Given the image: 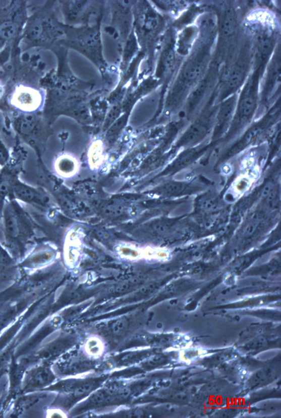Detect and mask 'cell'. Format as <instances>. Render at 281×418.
<instances>
[{
    "instance_id": "cell-1",
    "label": "cell",
    "mask_w": 281,
    "mask_h": 418,
    "mask_svg": "<svg viewBox=\"0 0 281 418\" xmlns=\"http://www.w3.org/2000/svg\"><path fill=\"white\" fill-rule=\"evenodd\" d=\"M11 102L17 109L31 113L40 108L42 97L40 92L32 87L20 86L12 93Z\"/></svg>"
},
{
    "instance_id": "cell-2",
    "label": "cell",
    "mask_w": 281,
    "mask_h": 418,
    "mask_svg": "<svg viewBox=\"0 0 281 418\" xmlns=\"http://www.w3.org/2000/svg\"><path fill=\"white\" fill-rule=\"evenodd\" d=\"M254 79L248 84L243 92L239 105V114L240 120L246 121L253 115L256 105V89Z\"/></svg>"
},
{
    "instance_id": "cell-3",
    "label": "cell",
    "mask_w": 281,
    "mask_h": 418,
    "mask_svg": "<svg viewBox=\"0 0 281 418\" xmlns=\"http://www.w3.org/2000/svg\"><path fill=\"white\" fill-rule=\"evenodd\" d=\"M11 192L18 198L29 202L40 201L41 193L37 189L15 179Z\"/></svg>"
},
{
    "instance_id": "cell-4",
    "label": "cell",
    "mask_w": 281,
    "mask_h": 418,
    "mask_svg": "<svg viewBox=\"0 0 281 418\" xmlns=\"http://www.w3.org/2000/svg\"><path fill=\"white\" fill-rule=\"evenodd\" d=\"M33 115L27 113L23 115L16 124V127L19 133L25 137L33 135L37 129V123Z\"/></svg>"
},
{
    "instance_id": "cell-5",
    "label": "cell",
    "mask_w": 281,
    "mask_h": 418,
    "mask_svg": "<svg viewBox=\"0 0 281 418\" xmlns=\"http://www.w3.org/2000/svg\"><path fill=\"white\" fill-rule=\"evenodd\" d=\"M235 105V100L233 98L228 100L222 106L217 117V128L218 130L222 129L227 126L228 122L232 118Z\"/></svg>"
},
{
    "instance_id": "cell-6",
    "label": "cell",
    "mask_w": 281,
    "mask_h": 418,
    "mask_svg": "<svg viewBox=\"0 0 281 418\" xmlns=\"http://www.w3.org/2000/svg\"><path fill=\"white\" fill-rule=\"evenodd\" d=\"M203 60L202 58L200 57L195 58L186 65L183 73L186 80H193L199 76L203 68Z\"/></svg>"
},
{
    "instance_id": "cell-7",
    "label": "cell",
    "mask_w": 281,
    "mask_h": 418,
    "mask_svg": "<svg viewBox=\"0 0 281 418\" xmlns=\"http://www.w3.org/2000/svg\"><path fill=\"white\" fill-rule=\"evenodd\" d=\"M235 17L232 10H228L224 12L222 24V30L226 35L232 34L235 28Z\"/></svg>"
},
{
    "instance_id": "cell-8",
    "label": "cell",
    "mask_w": 281,
    "mask_h": 418,
    "mask_svg": "<svg viewBox=\"0 0 281 418\" xmlns=\"http://www.w3.org/2000/svg\"><path fill=\"white\" fill-rule=\"evenodd\" d=\"M243 78V73L241 68H235L230 73L228 79V87L230 89H235L241 84Z\"/></svg>"
},
{
    "instance_id": "cell-9",
    "label": "cell",
    "mask_w": 281,
    "mask_h": 418,
    "mask_svg": "<svg viewBox=\"0 0 281 418\" xmlns=\"http://www.w3.org/2000/svg\"><path fill=\"white\" fill-rule=\"evenodd\" d=\"M10 154L3 141L0 139V166H5L8 164Z\"/></svg>"
},
{
    "instance_id": "cell-10",
    "label": "cell",
    "mask_w": 281,
    "mask_h": 418,
    "mask_svg": "<svg viewBox=\"0 0 281 418\" xmlns=\"http://www.w3.org/2000/svg\"><path fill=\"white\" fill-rule=\"evenodd\" d=\"M271 42L267 38L262 39L260 43L259 51L262 58L266 57L271 49Z\"/></svg>"
},
{
    "instance_id": "cell-11",
    "label": "cell",
    "mask_w": 281,
    "mask_h": 418,
    "mask_svg": "<svg viewBox=\"0 0 281 418\" xmlns=\"http://www.w3.org/2000/svg\"><path fill=\"white\" fill-rule=\"evenodd\" d=\"M126 326L124 325L122 322L120 323H116L114 326L111 328L113 333L116 334H120L123 333L126 330Z\"/></svg>"
}]
</instances>
